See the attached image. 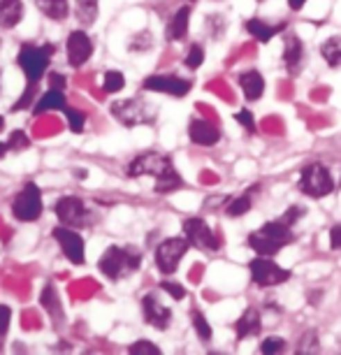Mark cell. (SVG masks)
<instances>
[{
  "label": "cell",
  "mask_w": 341,
  "mask_h": 355,
  "mask_svg": "<svg viewBox=\"0 0 341 355\" xmlns=\"http://www.w3.org/2000/svg\"><path fill=\"white\" fill-rule=\"evenodd\" d=\"M237 121L242 123L249 132H256V123H253V114H251L249 110H242V112H239V114H237Z\"/></svg>",
  "instance_id": "obj_41"
},
{
  "label": "cell",
  "mask_w": 341,
  "mask_h": 355,
  "mask_svg": "<svg viewBox=\"0 0 341 355\" xmlns=\"http://www.w3.org/2000/svg\"><path fill=\"white\" fill-rule=\"evenodd\" d=\"M320 53H323V58L330 68H341V35L327 37L325 42L320 44Z\"/></svg>",
  "instance_id": "obj_26"
},
{
  "label": "cell",
  "mask_w": 341,
  "mask_h": 355,
  "mask_svg": "<svg viewBox=\"0 0 341 355\" xmlns=\"http://www.w3.org/2000/svg\"><path fill=\"white\" fill-rule=\"evenodd\" d=\"M330 246L334 251H341V225H334L330 230Z\"/></svg>",
  "instance_id": "obj_43"
},
{
  "label": "cell",
  "mask_w": 341,
  "mask_h": 355,
  "mask_svg": "<svg viewBox=\"0 0 341 355\" xmlns=\"http://www.w3.org/2000/svg\"><path fill=\"white\" fill-rule=\"evenodd\" d=\"M263 327V320H260V313L258 309H246L242 316H239L235 330H237V339H246V337H253V334L260 332Z\"/></svg>",
  "instance_id": "obj_20"
},
{
  "label": "cell",
  "mask_w": 341,
  "mask_h": 355,
  "mask_svg": "<svg viewBox=\"0 0 341 355\" xmlns=\"http://www.w3.org/2000/svg\"><path fill=\"white\" fill-rule=\"evenodd\" d=\"M53 53H56V46H53L51 42L40 44V46H35V44H24L21 46L17 63L26 75V91H24L21 100L12 105V112L26 110V107L33 103V93H35V89H37V82L44 77L46 68H49V61H51Z\"/></svg>",
  "instance_id": "obj_1"
},
{
  "label": "cell",
  "mask_w": 341,
  "mask_h": 355,
  "mask_svg": "<svg viewBox=\"0 0 341 355\" xmlns=\"http://www.w3.org/2000/svg\"><path fill=\"white\" fill-rule=\"evenodd\" d=\"M189 21H191V8L186 5V8L177 10V15L170 19V24H167V40H184L186 33H189Z\"/></svg>",
  "instance_id": "obj_22"
},
{
  "label": "cell",
  "mask_w": 341,
  "mask_h": 355,
  "mask_svg": "<svg viewBox=\"0 0 341 355\" xmlns=\"http://www.w3.org/2000/svg\"><path fill=\"white\" fill-rule=\"evenodd\" d=\"M65 107H68L65 91L49 89L42 98L37 100V105H35V110H33V114L40 116V114H44V112H65Z\"/></svg>",
  "instance_id": "obj_18"
},
{
  "label": "cell",
  "mask_w": 341,
  "mask_h": 355,
  "mask_svg": "<svg viewBox=\"0 0 341 355\" xmlns=\"http://www.w3.org/2000/svg\"><path fill=\"white\" fill-rule=\"evenodd\" d=\"M142 313H144L146 323H149L151 327H156V330H167L172 323V309L160 302L153 293L142 297Z\"/></svg>",
  "instance_id": "obj_15"
},
{
  "label": "cell",
  "mask_w": 341,
  "mask_h": 355,
  "mask_svg": "<svg viewBox=\"0 0 341 355\" xmlns=\"http://www.w3.org/2000/svg\"><path fill=\"white\" fill-rule=\"evenodd\" d=\"M189 137L191 142H195L200 146H213L220 139V132L213 123L202 121V119H193L189 125Z\"/></svg>",
  "instance_id": "obj_16"
},
{
  "label": "cell",
  "mask_w": 341,
  "mask_h": 355,
  "mask_svg": "<svg viewBox=\"0 0 341 355\" xmlns=\"http://www.w3.org/2000/svg\"><path fill=\"white\" fill-rule=\"evenodd\" d=\"M302 216H304V209H302V207H290V209L286 211L283 216H281V220H283V223H288V225H295Z\"/></svg>",
  "instance_id": "obj_40"
},
{
  "label": "cell",
  "mask_w": 341,
  "mask_h": 355,
  "mask_svg": "<svg viewBox=\"0 0 341 355\" xmlns=\"http://www.w3.org/2000/svg\"><path fill=\"white\" fill-rule=\"evenodd\" d=\"M10 320H12V311H10V306L0 304V348H3V341H5V337H8Z\"/></svg>",
  "instance_id": "obj_35"
},
{
  "label": "cell",
  "mask_w": 341,
  "mask_h": 355,
  "mask_svg": "<svg viewBox=\"0 0 341 355\" xmlns=\"http://www.w3.org/2000/svg\"><path fill=\"white\" fill-rule=\"evenodd\" d=\"M304 3H306V0H288V5H290V10H302L304 8Z\"/></svg>",
  "instance_id": "obj_45"
},
{
  "label": "cell",
  "mask_w": 341,
  "mask_h": 355,
  "mask_svg": "<svg viewBox=\"0 0 341 355\" xmlns=\"http://www.w3.org/2000/svg\"><path fill=\"white\" fill-rule=\"evenodd\" d=\"M283 348H286V341L279 337H270L260 344V351L263 353H279V351H283Z\"/></svg>",
  "instance_id": "obj_36"
},
{
  "label": "cell",
  "mask_w": 341,
  "mask_h": 355,
  "mask_svg": "<svg viewBox=\"0 0 341 355\" xmlns=\"http://www.w3.org/2000/svg\"><path fill=\"white\" fill-rule=\"evenodd\" d=\"M160 288H163L165 293H170L175 300H184L186 297V288L175 284V281H163V284H160Z\"/></svg>",
  "instance_id": "obj_39"
},
{
  "label": "cell",
  "mask_w": 341,
  "mask_h": 355,
  "mask_svg": "<svg viewBox=\"0 0 341 355\" xmlns=\"http://www.w3.org/2000/svg\"><path fill=\"white\" fill-rule=\"evenodd\" d=\"M295 242V232H292V225L283 223V220H272V223H265L260 230L249 234V246L258 256H277V253Z\"/></svg>",
  "instance_id": "obj_3"
},
{
  "label": "cell",
  "mask_w": 341,
  "mask_h": 355,
  "mask_svg": "<svg viewBox=\"0 0 341 355\" xmlns=\"http://www.w3.org/2000/svg\"><path fill=\"white\" fill-rule=\"evenodd\" d=\"M184 234L200 251H218V239L211 232V227L204 223L202 218H186L184 220Z\"/></svg>",
  "instance_id": "obj_11"
},
{
  "label": "cell",
  "mask_w": 341,
  "mask_h": 355,
  "mask_svg": "<svg viewBox=\"0 0 341 355\" xmlns=\"http://www.w3.org/2000/svg\"><path fill=\"white\" fill-rule=\"evenodd\" d=\"M49 89L65 91V77L61 75V72H51L49 75Z\"/></svg>",
  "instance_id": "obj_42"
},
{
  "label": "cell",
  "mask_w": 341,
  "mask_h": 355,
  "mask_svg": "<svg viewBox=\"0 0 341 355\" xmlns=\"http://www.w3.org/2000/svg\"><path fill=\"white\" fill-rule=\"evenodd\" d=\"M112 116L116 119L119 123L128 125H151L156 121V107L149 105L142 98H128V100H116L112 103Z\"/></svg>",
  "instance_id": "obj_5"
},
{
  "label": "cell",
  "mask_w": 341,
  "mask_h": 355,
  "mask_svg": "<svg viewBox=\"0 0 341 355\" xmlns=\"http://www.w3.org/2000/svg\"><path fill=\"white\" fill-rule=\"evenodd\" d=\"M0 46H3V42H0Z\"/></svg>",
  "instance_id": "obj_46"
},
{
  "label": "cell",
  "mask_w": 341,
  "mask_h": 355,
  "mask_svg": "<svg viewBox=\"0 0 341 355\" xmlns=\"http://www.w3.org/2000/svg\"><path fill=\"white\" fill-rule=\"evenodd\" d=\"M251 277L260 288H272L286 284L290 279V272L279 267L270 256H258L256 260H251Z\"/></svg>",
  "instance_id": "obj_9"
},
{
  "label": "cell",
  "mask_w": 341,
  "mask_h": 355,
  "mask_svg": "<svg viewBox=\"0 0 341 355\" xmlns=\"http://www.w3.org/2000/svg\"><path fill=\"white\" fill-rule=\"evenodd\" d=\"M204 61V49L200 44H193L189 53H186V68L189 70H198L200 65H202Z\"/></svg>",
  "instance_id": "obj_33"
},
{
  "label": "cell",
  "mask_w": 341,
  "mask_h": 355,
  "mask_svg": "<svg viewBox=\"0 0 341 355\" xmlns=\"http://www.w3.org/2000/svg\"><path fill=\"white\" fill-rule=\"evenodd\" d=\"M51 234L58 242V246H61L63 256L68 258L72 265H84V237L82 234H79L77 230H72V227H68V225L56 227Z\"/></svg>",
  "instance_id": "obj_12"
},
{
  "label": "cell",
  "mask_w": 341,
  "mask_h": 355,
  "mask_svg": "<svg viewBox=\"0 0 341 355\" xmlns=\"http://www.w3.org/2000/svg\"><path fill=\"white\" fill-rule=\"evenodd\" d=\"M189 246L191 242L186 237H170V239H165V242H160L156 249L158 270L163 274H175L179 263H182V258L186 256V251H189Z\"/></svg>",
  "instance_id": "obj_8"
},
{
  "label": "cell",
  "mask_w": 341,
  "mask_h": 355,
  "mask_svg": "<svg viewBox=\"0 0 341 355\" xmlns=\"http://www.w3.org/2000/svg\"><path fill=\"white\" fill-rule=\"evenodd\" d=\"M28 144H30V139L26 137V132H24V130L12 132L10 139H8L10 151H21V149H28Z\"/></svg>",
  "instance_id": "obj_34"
},
{
  "label": "cell",
  "mask_w": 341,
  "mask_h": 355,
  "mask_svg": "<svg viewBox=\"0 0 341 355\" xmlns=\"http://www.w3.org/2000/svg\"><path fill=\"white\" fill-rule=\"evenodd\" d=\"M297 351L299 353H316L318 351V344H316V332H309V334H304L302 341H299V346H297Z\"/></svg>",
  "instance_id": "obj_38"
},
{
  "label": "cell",
  "mask_w": 341,
  "mask_h": 355,
  "mask_svg": "<svg viewBox=\"0 0 341 355\" xmlns=\"http://www.w3.org/2000/svg\"><path fill=\"white\" fill-rule=\"evenodd\" d=\"M24 19V3L21 0H0V26L3 28H15Z\"/></svg>",
  "instance_id": "obj_19"
},
{
  "label": "cell",
  "mask_w": 341,
  "mask_h": 355,
  "mask_svg": "<svg viewBox=\"0 0 341 355\" xmlns=\"http://www.w3.org/2000/svg\"><path fill=\"white\" fill-rule=\"evenodd\" d=\"M142 265V253L135 246H110L98 260L100 272L112 281H121L130 277Z\"/></svg>",
  "instance_id": "obj_4"
},
{
  "label": "cell",
  "mask_w": 341,
  "mask_h": 355,
  "mask_svg": "<svg viewBox=\"0 0 341 355\" xmlns=\"http://www.w3.org/2000/svg\"><path fill=\"white\" fill-rule=\"evenodd\" d=\"M142 174H149V177L156 179V193H160V196L175 193L184 186V179L179 177V172L172 165V158L156 151L139 153L128 165V177H142Z\"/></svg>",
  "instance_id": "obj_2"
},
{
  "label": "cell",
  "mask_w": 341,
  "mask_h": 355,
  "mask_svg": "<svg viewBox=\"0 0 341 355\" xmlns=\"http://www.w3.org/2000/svg\"><path fill=\"white\" fill-rule=\"evenodd\" d=\"M144 89L146 91H156V93H167V96L184 98L186 93L193 89V84L189 79H182L177 75H151L144 79Z\"/></svg>",
  "instance_id": "obj_14"
},
{
  "label": "cell",
  "mask_w": 341,
  "mask_h": 355,
  "mask_svg": "<svg viewBox=\"0 0 341 355\" xmlns=\"http://www.w3.org/2000/svg\"><path fill=\"white\" fill-rule=\"evenodd\" d=\"M42 193L35 184H26L21 191L17 193V198L12 200V214H15L17 220L21 223H33L42 216Z\"/></svg>",
  "instance_id": "obj_6"
},
{
  "label": "cell",
  "mask_w": 341,
  "mask_h": 355,
  "mask_svg": "<svg viewBox=\"0 0 341 355\" xmlns=\"http://www.w3.org/2000/svg\"><path fill=\"white\" fill-rule=\"evenodd\" d=\"M191 318H193V327H195L198 337L202 341H209L211 339V327H209V323H207V318L200 311H193Z\"/></svg>",
  "instance_id": "obj_31"
},
{
  "label": "cell",
  "mask_w": 341,
  "mask_h": 355,
  "mask_svg": "<svg viewBox=\"0 0 341 355\" xmlns=\"http://www.w3.org/2000/svg\"><path fill=\"white\" fill-rule=\"evenodd\" d=\"M246 31H249L251 35L258 40V42L267 44L274 35H279V33L283 31V26H272V24L263 21V19L253 17V19H249V21H246Z\"/></svg>",
  "instance_id": "obj_23"
},
{
  "label": "cell",
  "mask_w": 341,
  "mask_h": 355,
  "mask_svg": "<svg viewBox=\"0 0 341 355\" xmlns=\"http://www.w3.org/2000/svg\"><path fill=\"white\" fill-rule=\"evenodd\" d=\"M40 302H42V306L46 309V313H49L51 318H56L58 323L63 320V309H61V302H58V293L56 288H53L51 284L44 286L42 295H40Z\"/></svg>",
  "instance_id": "obj_25"
},
{
  "label": "cell",
  "mask_w": 341,
  "mask_h": 355,
  "mask_svg": "<svg viewBox=\"0 0 341 355\" xmlns=\"http://www.w3.org/2000/svg\"><path fill=\"white\" fill-rule=\"evenodd\" d=\"M93 40L86 31H72L65 42V51H68L70 68H82V65L93 56Z\"/></svg>",
  "instance_id": "obj_13"
},
{
  "label": "cell",
  "mask_w": 341,
  "mask_h": 355,
  "mask_svg": "<svg viewBox=\"0 0 341 355\" xmlns=\"http://www.w3.org/2000/svg\"><path fill=\"white\" fill-rule=\"evenodd\" d=\"M53 211H56L58 220L68 227H84L91 223V211L86 209L84 200H79L75 196L61 198L56 202V207H53Z\"/></svg>",
  "instance_id": "obj_10"
},
{
  "label": "cell",
  "mask_w": 341,
  "mask_h": 355,
  "mask_svg": "<svg viewBox=\"0 0 341 355\" xmlns=\"http://www.w3.org/2000/svg\"><path fill=\"white\" fill-rule=\"evenodd\" d=\"M251 205H253V200H251V193H249V196L232 200V202L225 207V211H227V216H242V214H246L251 209Z\"/></svg>",
  "instance_id": "obj_30"
},
{
  "label": "cell",
  "mask_w": 341,
  "mask_h": 355,
  "mask_svg": "<svg viewBox=\"0 0 341 355\" xmlns=\"http://www.w3.org/2000/svg\"><path fill=\"white\" fill-rule=\"evenodd\" d=\"M125 86V77L119 70H110L103 75V89L107 93H119Z\"/></svg>",
  "instance_id": "obj_29"
},
{
  "label": "cell",
  "mask_w": 341,
  "mask_h": 355,
  "mask_svg": "<svg viewBox=\"0 0 341 355\" xmlns=\"http://www.w3.org/2000/svg\"><path fill=\"white\" fill-rule=\"evenodd\" d=\"M191 3H193V0H191Z\"/></svg>",
  "instance_id": "obj_47"
},
{
  "label": "cell",
  "mask_w": 341,
  "mask_h": 355,
  "mask_svg": "<svg viewBox=\"0 0 341 355\" xmlns=\"http://www.w3.org/2000/svg\"><path fill=\"white\" fill-rule=\"evenodd\" d=\"M239 86H242L246 100H258L265 91V79L258 70H249L239 77Z\"/></svg>",
  "instance_id": "obj_21"
},
{
  "label": "cell",
  "mask_w": 341,
  "mask_h": 355,
  "mask_svg": "<svg viewBox=\"0 0 341 355\" xmlns=\"http://www.w3.org/2000/svg\"><path fill=\"white\" fill-rule=\"evenodd\" d=\"M299 189H302V193H306L309 198H325L334 191V179L325 165L313 163V165H306L302 170Z\"/></svg>",
  "instance_id": "obj_7"
},
{
  "label": "cell",
  "mask_w": 341,
  "mask_h": 355,
  "mask_svg": "<svg viewBox=\"0 0 341 355\" xmlns=\"http://www.w3.org/2000/svg\"><path fill=\"white\" fill-rule=\"evenodd\" d=\"M65 119H68V125H70V130L75 132V135H79V132L84 130L86 114L82 110H77V107H65Z\"/></svg>",
  "instance_id": "obj_28"
},
{
  "label": "cell",
  "mask_w": 341,
  "mask_h": 355,
  "mask_svg": "<svg viewBox=\"0 0 341 355\" xmlns=\"http://www.w3.org/2000/svg\"><path fill=\"white\" fill-rule=\"evenodd\" d=\"M35 5L44 17L53 19V21H65L70 15L68 0H35Z\"/></svg>",
  "instance_id": "obj_24"
},
{
  "label": "cell",
  "mask_w": 341,
  "mask_h": 355,
  "mask_svg": "<svg viewBox=\"0 0 341 355\" xmlns=\"http://www.w3.org/2000/svg\"><path fill=\"white\" fill-rule=\"evenodd\" d=\"M283 63H286V68H288L290 75H295V72H299V68H302L304 46H302V42H299L297 35L286 37V42H283Z\"/></svg>",
  "instance_id": "obj_17"
},
{
  "label": "cell",
  "mask_w": 341,
  "mask_h": 355,
  "mask_svg": "<svg viewBox=\"0 0 341 355\" xmlns=\"http://www.w3.org/2000/svg\"><path fill=\"white\" fill-rule=\"evenodd\" d=\"M151 46H153V35L149 31H142L130 40L128 49L130 51H146V49H151Z\"/></svg>",
  "instance_id": "obj_32"
},
{
  "label": "cell",
  "mask_w": 341,
  "mask_h": 355,
  "mask_svg": "<svg viewBox=\"0 0 341 355\" xmlns=\"http://www.w3.org/2000/svg\"><path fill=\"white\" fill-rule=\"evenodd\" d=\"M75 15L82 26H93L98 19V0H77Z\"/></svg>",
  "instance_id": "obj_27"
},
{
  "label": "cell",
  "mask_w": 341,
  "mask_h": 355,
  "mask_svg": "<svg viewBox=\"0 0 341 355\" xmlns=\"http://www.w3.org/2000/svg\"><path fill=\"white\" fill-rule=\"evenodd\" d=\"M130 353H151V355H156V353H160V348L156 346V344H151V341H144V339H139V341H135L130 348H128Z\"/></svg>",
  "instance_id": "obj_37"
},
{
  "label": "cell",
  "mask_w": 341,
  "mask_h": 355,
  "mask_svg": "<svg viewBox=\"0 0 341 355\" xmlns=\"http://www.w3.org/2000/svg\"><path fill=\"white\" fill-rule=\"evenodd\" d=\"M3 125H5V121H3V116H0V130H3ZM10 151V146H8V142H0V158L5 156V153Z\"/></svg>",
  "instance_id": "obj_44"
}]
</instances>
